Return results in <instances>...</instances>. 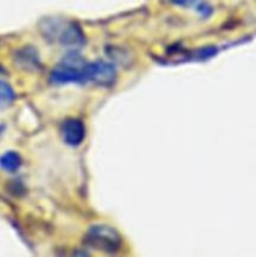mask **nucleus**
<instances>
[{
	"label": "nucleus",
	"mask_w": 256,
	"mask_h": 257,
	"mask_svg": "<svg viewBox=\"0 0 256 257\" xmlns=\"http://www.w3.org/2000/svg\"><path fill=\"white\" fill-rule=\"evenodd\" d=\"M60 42L65 47H80L84 43V35H83L82 30H80V28L78 25L72 24L62 32V34H60Z\"/></svg>",
	"instance_id": "5"
},
{
	"label": "nucleus",
	"mask_w": 256,
	"mask_h": 257,
	"mask_svg": "<svg viewBox=\"0 0 256 257\" xmlns=\"http://www.w3.org/2000/svg\"><path fill=\"white\" fill-rule=\"evenodd\" d=\"M60 136L67 145L79 146L85 136L84 124L79 119L69 118L60 125Z\"/></svg>",
	"instance_id": "4"
},
{
	"label": "nucleus",
	"mask_w": 256,
	"mask_h": 257,
	"mask_svg": "<svg viewBox=\"0 0 256 257\" xmlns=\"http://www.w3.org/2000/svg\"><path fill=\"white\" fill-rule=\"evenodd\" d=\"M14 98H15V93H14V89L12 88V85L8 84L7 82L0 80V102L9 103L12 102Z\"/></svg>",
	"instance_id": "7"
},
{
	"label": "nucleus",
	"mask_w": 256,
	"mask_h": 257,
	"mask_svg": "<svg viewBox=\"0 0 256 257\" xmlns=\"http://www.w3.org/2000/svg\"><path fill=\"white\" fill-rule=\"evenodd\" d=\"M22 165V158L15 152H7L0 157V167L8 172H14Z\"/></svg>",
	"instance_id": "6"
},
{
	"label": "nucleus",
	"mask_w": 256,
	"mask_h": 257,
	"mask_svg": "<svg viewBox=\"0 0 256 257\" xmlns=\"http://www.w3.org/2000/svg\"><path fill=\"white\" fill-rule=\"evenodd\" d=\"M85 243L95 250L113 252L120 247V236L113 227L107 225H95L89 228L85 236Z\"/></svg>",
	"instance_id": "1"
},
{
	"label": "nucleus",
	"mask_w": 256,
	"mask_h": 257,
	"mask_svg": "<svg viewBox=\"0 0 256 257\" xmlns=\"http://www.w3.org/2000/svg\"><path fill=\"white\" fill-rule=\"evenodd\" d=\"M84 75L85 79L92 80L95 84L108 87L114 83L115 69L112 64L99 60V62L89 63L85 65Z\"/></svg>",
	"instance_id": "2"
},
{
	"label": "nucleus",
	"mask_w": 256,
	"mask_h": 257,
	"mask_svg": "<svg viewBox=\"0 0 256 257\" xmlns=\"http://www.w3.org/2000/svg\"><path fill=\"white\" fill-rule=\"evenodd\" d=\"M87 65V64H85ZM84 67L80 65L69 64V63L63 60L62 64L54 68L52 73V80L55 83H68V82H78V80H84Z\"/></svg>",
	"instance_id": "3"
},
{
	"label": "nucleus",
	"mask_w": 256,
	"mask_h": 257,
	"mask_svg": "<svg viewBox=\"0 0 256 257\" xmlns=\"http://www.w3.org/2000/svg\"><path fill=\"white\" fill-rule=\"evenodd\" d=\"M0 70H2V69H0Z\"/></svg>",
	"instance_id": "10"
},
{
	"label": "nucleus",
	"mask_w": 256,
	"mask_h": 257,
	"mask_svg": "<svg viewBox=\"0 0 256 257\" xmlns=\"http://www.w3.org/2000/svg\"><path fill=\"white\" fill-rule=\"evenodd\" d=\"M172 2L175 3V4L185 5V4H187V3H191V2H192V0H172Z\"/></svg>",
	"instance_id": "8"
},
{
	"label": "nucleus",
	"mask_w": 256,
	"mask_h": 257,
	"mask_svg": "<svg viewBox=\"0 0 256 257\" xmlns=\"http://www.w3.org/2000/svg\"><path fill=\"white\" fill-rule=\"evenodd\" d=\"M2 131H3V125H0V133H2Z\"/></svg>",
	"instance_id": "9"
}]
</instances>
